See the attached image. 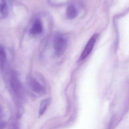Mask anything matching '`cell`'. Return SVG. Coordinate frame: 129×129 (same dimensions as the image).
<instances>
[{"label": "cell", "instance_id": "cell-1", "mask_svg": "<svg viewBox=\"0 0 129 129\" xmlns=\"http://www.w3.org/2000/svg\"><path fill=\"white\" fill-rule=\"evenodd\" d=\"M53 45L55 54L58 57H60L66 51L68 41L62 36L58 35L54 38Z\"/></svg>", "mask_w": 129, "mask_h": 129}, {"label": "cell", "instance_id": "cell-2", "mask_svg": "<svg viewBox=\"0 0 129 129\" xmlns=\"http://www.w3.org/2000/svg\"><path fill=\"white\" fill-rule=\"evenodd\" d=\"M28 81L29 86L33 92L41 96L46 94V87L37 79L30 77L28 78Z\"/></svg>", "mask_w": 129, "mask_h": 129}, {"label": "cell", "instance_id": "cell-3", "mask_svg": "<svg viewBox=\"0 0 129 129\" xmlns=\"http://www.w3.org/2000/svg\"><path fill=\"white\" fill-rule=\"evenodd\" d=\"M98 36H99V35L97 34H96L93 35L90 38L81 55L80 60H84L90 54L93 49V47L98 38Z\"/></svg>", "mask_w": 129, "mask_h": 129}, {"label": "cell", "instance_id": "cell-4", "mask_svg": "<svg viewBox=\"0 0 129 129\" xmlns=\"http://www.w3.org/2000/svg\"><path fill=\"white\" fill-rule=\"evenodd\" d=\"M10 84L13 92L15 93H18L21 89V83L16 73H13L12 75Z\"/></svg>", "mask_w": 129, "mask_h": 129}, {"label": "cell", "instance_id": "cell-5", "mask_svg": "<svg viewBox=\"0 0 129 129\" xmlns=\"http://www.w3.org/2000/svg\"><path fill=\"white\" fill-rule=\"evenodd\" d=\"M43 31V25L42 22L40 19H37L35 21L31 28L30 29V33L31 34H40Z\"/></svg>", "mask_w": 129, "mask_h": 129}, {"label": "cell", "instance_id": "cell-6", "mask_svg": "<svg viewBox=\"0 0 129 129\" xmlns=\"http://www.w3.org/2000/svg\"><path fill=\"white\" fill-rule=\"evenodd\" d=\"M66 15H67V18L68 19H74L77 16V10L73 5H69L67 8Z\"/></svg>", "mask_w": 129, "mask_h": 129}, {"label": "cell", "instance_id": "cell-7", "mask_svg": "<svg viewBox=\"0 0 129 129\" xmlns=\"http://www.w3.org/2000/svg\"><path fill=\"white\" fill-rule=\"evenodd\" d=\"M51 101H52V100H51V99H48L44 100L41 102L40 106V109H39V117L42 116L44 114V112L47 109L48 106L51 103Z\"/></svg>", "mask_w": 129, "mask_h": 129}, {"label": "cell", "instance_id": "cell-8", "mask_svg": "<svg viewBox=\"0 0 129 129\" xmlns=\"http://www.w3.org/2000/svg\"><path fill=\"white\" fill-rule=\"evenodd\" d=\"M0 13L4 17L9 14V8L5 0H1L0 2Z\"/></svg>", "mask_w": 129, "mask_h": 129}, {"label": "cell", "instance_id": "cell-9", "mask_svg": "<svg viewBox=\"0 0 129 129\" xmlns=\"http://www.w3.org/2000/svg\"><path fill=\"white\" fill-rule=\"evenodd\" d=\"M7 55L4 47L0 46V65H3L6 61Z\"/></svg>", "mask_w": 129, "mask_h": 129}]
</instances>
